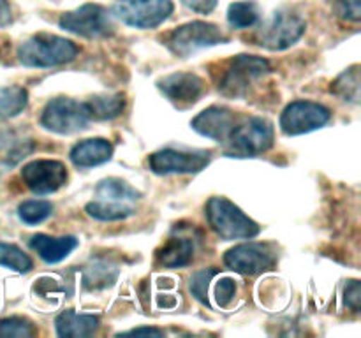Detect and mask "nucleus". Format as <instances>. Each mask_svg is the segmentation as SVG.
Wrapping results in <instances>:
<instances>
[{"label":"nucleus","mask_w":361,"mask_h":338,"mask_svg":"<svg viewBox=\"0 0 361 338\" xmlns=\"http://www.w3.org/2000/svg\"><path fill=\"white\" fill-rule=\"evenodd\" d=\"M78 51V46L69 39L41 32L21 42L18 58L27 67H55L73 62Z\"/></svg>","instance_id":"obj_1"},{"label":"nucleus","mask_w":361,"mask_h":338,"mask_svg":"<svg viewBox=\"0 0 361 338\" xmlns=\"http://www.w3.org/2000/svg\"><path fill=\"white\" fill-rule=\"evenodd\" d=\"M207 218L210 227L226 242L250 239L259 234V225L247 217L235 203L226 197H212L207 203Z\"/></svg>","instance_id":"obj_2"},{"label":"nucleus","mask_w":361,"mask_h":338,"mask_svg":"<svg viewBox=\"0 0 361 338\" xmlns=\"http://www.w3.org/2000/svg\"><path fill=\"white\" fill-rule=\"evenodd\" d=\"M274 123L261 116L245 120L240 125H235L228 141L226 154L229 157H256L270 150L274 144Z\"/></svg>","instance_id":"obj_3"},{"label":"nucleus","mask_w":361,"mask_h":338,"mask_svg":"<svg viewBox=\"0 0 361 338\" xmlns=\"http://www.w3.org/2000/svg\"><path fill=\"white\" fill-rule=\"evenodd\" d=\"M228 41V35L215 23L190 21V23L175 28L166 39V46H168L173 55L187 58V56L194 55L201 49L210 48V46L215 44H224Z\"/></svg>","instance_id":"obj_4"},{"label":"nucleus","mask_w":361,"mask_h":338,"mask_svg":"<svg viewBox=\"0 0 361 338\" xmlns=\"http://www.w3.org/2000/svg\"><path fill=\"white\" fill-rule=\"evenodd\" d=\"M270 73L268 60L254 55H238L226 63L219 80V90L228 97H243L249 87Z\"/></svg>","instance_id":"obj_5"},{"label":"nucleus","mask_w":361,"mask_h":338,"mask_svg":"<svg viewBox=\"0 0 361 338\" xmlns=\"http://www.w3.org/2000/svg\"><path fill=\"white\" fill-rule=\"evenodd\" d=\"M62 30L87 39L109 37L115 32V23L106 7L99 4H85L78 9L63 13L59 20Z\"/></svg>","instance_id":"obj_6"},{"label":"nucleus","mask_w":361,"mask_h":338,"mask_svg":"<svg viewBox=\"0 0 361 338\" xmlns=\"http://www.w3.org/2000/svg\"><path fill=\"white\" fill-rule=\"evenodd\" d=\"M88 123H90V115L87 104L69 97L51 99L44 106L41 115V125L49 132L62 134V136L80 132L87 129Z\"/></svg>","instance_id":"obj_7"},{"label":"nucleus","mask_w":361,"mask_h":338,"mask_svg":"<svg viewBox=\"0 0 361 338\" xmlns=\"http://www.w3.org/2000/svg\"><path fill=\"white\" fill-rule=\"evenodd\" d=\"M305 21L291 11H277L257 32V44L270 51H282L305 34Z\"/></svg>","instance_id":"obj_8"},{"label":"nucleus","mask_w":361,"mask_h":338,"mask_svg":"<svg viewBox=\"0 0 361 338\" xmlns=\"http://www.w3.org/2000/svg\"><path fill=\"white\" fill-rule=\"evenodd\" d=\"M173 13V0H116L113 14L134 28H155Z\"/></svg>","instance_id":"obj_9"},{"label":"nucleus","mask_w":361,"mask_h":338,"mask_svg":"<svg viewBox=\"0 0 361 338\" xmlns=\"http://www.w3.org/2000/svg\"><path fill=\"white\" fill-rule=\"evenodd\" d=\"M330 118L331 111L326 106L312 101H295L282 111L281 129L288 136H300L321 129Z\"/></svg>","instance_id":"obj_10"},{"label":"nucleus","mask_w":361,"mask_h":338,"mask_svg":"<svg viewBox=\"0 0 361 338\" xmlns=\"http://www.w3.org/2000/svg\"><path fill=\"white\" fill-rule=\"evenodd\" d=\"M277 256L267 243H242L233 246L224 256V264L229 270L247 277H256L271 270Z\"/></svg>","instance_id":"obj_11"},{"label":"nucleus","mask_w":361,"mask_h":338,"mask_svg":"<svg viewBox=\"0 0 361 338\" xmlns=\"http://www.w3.org/2000/svg\"><path fill=\"white\" fill-rule=\"evenodd\" d=\"M210 154L203 150L183 151L164 148L148 157V165L155 175H192L210 164Z\"/></svg>","instance_id":"obj_12"},{"label":"nucleus","mask_w":361,"mask_h":338,"mask_svg":"<svg viewBox=\"0 0 361 338\" xmlns=\"http://www.w3.org/2000/svg\"><path fill=\"white\" fill-rule=\"evenodd\" d=\"M21 180L25 185L39 196L53 194L62 189L67 182V168L60 161L37 158L21 169Z\"/></svg>","instance_id":"obj_13"},{"label":"nucleus","mask_w":361,"mask_h":338,"mask_svg":"<svg viewBox=\"0 0 361 338\" xmlns=\"http://www.w3.org/2000/svg\"><path fill=\"white\" fill-rule=\"evenodd\" d=\"M162 94L178 108L196 104L204 92V81L192 73H175L157 81Z\"/></svg>","instance_id":"obj_14"},{"label":"nucleus","mask_w":361,"mask_h":338,"mask_svg":"<svg viewBox=\"0 0 361 338\" xmlns=\"http://www.w3.org/2000/svg\"><path fill=\"white\" fill-rule=\"evenodd\" d=\"M235 113L229 108H224V106H212V108H207L190 122V127L197 134H201L204 137H210V139L217 141V143L228 139L231 130L235 129Z\"/></svg>","instance_id":"obj_15"},{"label":"nucleus","mask_w":361,"mask_h":338,"mask_svg":"<svg viewBox=\"0 0 361 338\" xmlns=\"http://www.w3.org/2000/svg\"><path fill=\"white\" fill-rule=\"evenodd\" d=\"M76 236H59L53 238L48 234H35L30 238V249L37 252L44 263L56 264L66 259L71 252L78 246Z\"/></svg>","instance_id":"obj_16"},{"label":"nucleus","mask_w":361,"mask_h":338,"mask_svg":"<svg viewBox=\"0 0 361 338\" xmlns=\"http://www.w3.org/2000/svg\"><path fill=\"white\" fill-rule=\"evenodd\" d=\"M113 155V144L102 137L94 139H85L81 143L74 144L69 157L76 168H94L108 162Z\"/></svg>","instance_id":"obj_17"},{"label":"nucleus","mask_w":361,"mask_h":338,"mask_svg":"<svg viewBox=\"0 0 361 338\" xmlns=\"http://www.w3.org/2000/svg\"><path fill=\"white\" fill-rule=\"evenodd\" d=\"M99 317L92 313H78L74 310H66L55 319V330L59 337L83 338L90 337L97 331Z\"/></svg>","instance_id":"obj_18"},{"label":"nucleus","mask_w":361,"mask_h":338,"mask_svg":"<svg viewBox=\"0 0 361 338\" xmlns=\"http://www.w3.org/2000/svg\"><path fill=\"white\" fill-rule=\"evenodd\" d=\"M140 197L141 194L134 187H130L129 183L120 178L102 180L97 185V189H95V199L104 201V203L129 204V206H134V203Z\"/></svg>","instance_id":"obj_19"},{"label":"nucleus","mask_w":361,"mask_h":338,"mask_svg":"<svg viewBox=\"0 0 361 338\" xmlns=\"http://www.w3.org/2000/svg\"><path fill=\"white\" fill-rule=\"evenodd\" d=\"M157 259L166 268L187 266L194 259V243L187 238H171L159 250Z\"/></svg>","instance_id":"obj_20"},{"label":"nucleus","mask_w":361,"mask_h":338,"mask_svg":"<svg viewBox=\"0 0 361 338\" xmlns=\"http://www.w3.org/2000/svg\"><path fill=\"white\" fill-rule=\"evenodd\" d=\"M85 104H87L90 120H113L122 115L126 108V99L120 94L94 95Z\"/></svg>","instance_id":"obj_21"},{"label":"nucleus","mask_w":361,"mask_h":338,"mask_svg":"<svg viewBox=\"0 0 361 338\" xmlns=\"http://www.w3.org/2000/svg\"><path fill=\"white\" fill-rule=\"evenodd\" d=\"M85 211H87L92 218H95V220L116 222L133 217V215L136 213V208L129 206V204H113L94 199L85 206Z\"/></svg>","instance_id":"obj_22"},{"label":"nucleus","mask_w":361,"mask_h":338,"mask_svg":"<svg viewBox=\"0 0 361 338\" xmlns=\"http://www.w3.org/2000/svg\"><path fill=\"white\" fill-rule=\"evenodd\" d=\"M331 92L344 101L358 104L360 102V67L353 65L331 83Z\"/></svg>","instance_id":"obj_23"},{"label":"nucleus","mask_w":361,"mask_h":338,"mask_svg":"<svg viewBox=\"0 0 361 338\" xmlns=\"http://www.w3.org/2000/svg\"><path fill=\"white\" fill-rule=\"evenodd\" d=\"M259 6L252 0H242L229 6L228 21L233 28H250L259 21Z\"/></svg>","instance_id":"obj_24"},{"label":"nucleus","mask_w":361,"mask_h":338,"mask_svg":"<svg viewBox=\"0 0 361 338\" xmlns=\"http://www.w3.org/2000/svg\"><path fill=\"white\" fill-rule=\"evenodd\" d=\"M28 104V92L23 87L0 88V116L13 118L18 116Z\"/></svg>","instance_id":"obj_25"},{"label":"nucleus","mask_w":361,"mask_h":338,"mask_svg":"<svg viewBox=\"0 0 361 338\" xmlns=\"http://www.w3.org/2000/svg\"><path fill=\"white\" fill-rule=\"evenodd\" d=\"M116 268L109 266L106 263H95L94 266L87 268L83 275V285L88 291H97V289H104L113 285L116 280Z\"/></svg>","instance_id":"obj_26"},{"label":"nucleus","mask_w":361,"mask_h":338,"mask_svg":"<svg viewBox=\"0 0 361 338\" xmlns=\"http://www.w3.org/2000/svg\"><path fill=\"white\" fill-rule=\"evenodd\" d=\"M53 204L49 201L30 199L18 206V217L27 225H37L51 217Z\"/></svg>","instance_id":"obj_27"},{"label":"nucleus","mask_w":361,"mask_h":338,"mask_svg":"<svg viewBox=\"0 0 361 338\" xmlns=\"http://www.w3.org/2000/svg\"><path fill=\"white\" fill-rule=\"evenodd\" d=\"M0 266H6L18 273H27L32 270V259L20 246L0 242Z\"/></svg>","instance_id":"obj_28"},{"label":"nucleus","mask_w":361,"mask_h":338,"mask_svg":"<svg viewBox=\"0 0 361 338\" xmlns=\"http://www.w3.org/2000/svg\"><path fill=\"white\" fill-rule=\"evenodd\" d=\"M35 334L34 324L25 317H7L0 320V337L4 338H30Z\"/></svg>","instance_id":"obj_29"},{"label":"nucleus","mask_w":361,"mask_h":338,"mask_svg":"<svg viewBox=\"0 0 361 338\" xmlns=\"http://www.w3.org/2000/svg\"><path fill=\"white\" fill-rule=\"evenodd\" d=\"M215 275H217L215 268H207V270L194 273L190 278V292H192L194 298L200 299L204 305H208V287H210V280Z\"/></svg>","instance_id":"obj_30"},{"label":"nucleus","mask_w":361,"mask_h":338,"mask_svg":"<svg viewBox=\"0 0 361 338\" xmlns=\"http://www.w3.org/2000/svg\"><path fill=\"white\" fill-rule=\"evenodd\" d=\"M236 294V282L231 277H221L214 287V298L219 306H228Z\"/></svg>","instance_id":"obj_31"},{"label":"nucleus","mask_w":361,"mask_h":338,"mask_svg":"<svg viewBox=\"0 0 361 338\" xmlns=\"http://www.w3.org/2000/svg\"><path fill=\"white\" fill-rule=\"evenodd\" d=\"M337 16L345 21L361 20V2L360 0H335Z\"/></svg>","instance_id":"obj_32"},{"label":"nucleus","mask_w":361,"mask_h":338,"mask_svg":"<svg viewBox=\"0 0 361 338\" xmlns=\"http://www.w3.org/2000/svg\"><path fill=\"white\" fill-rule=\"evenodd\" d=\"M361 292H360V282L358 280H349L345 285V303H348L349 308H353L355 312L360 310V301H361Z\"/></svg>","instance_id":"obj_33"},{"label":"nucleus","mask_w":361,"mask_h":338,"mask_svg":"<svg viewBox=\"0 0 361 338\" xmlns=\"http://www.w3.org/2000/svg\"><path fill=\"white\" fill-rule=\"evenodd\" d=\"M189 9L196 11V13L208 14L215 9L217 6V0H182Z\"/></svg>","instance_id":"obj_34"},{"label":"nucleus","mask_w":361,"mask_h":338,"mask_svg":"<svg viewBox=\"0 0 361 338\" xmlns=\"http://www.w3.org/2000/svg\"><path fill=\"white\" fill-rule=\"evenodd\" d=\"M32 150H34V144H32V143L18 144L16 150L11 151V155H9V157H7V161H9V158H11V162H18V161H20V158L27 157V155L30 154Z\"/></svg>","instance_id":"obj_35"},{"label":"nucleus","mask_w":361,"mask_h":338,"mask_svg":"<svg viewBox=\"0 0 361 338\" xmlns=\"http://www.w3.org/2000/svg\"><path fill=\"white\" fill-rule=\"evenodd\" d=\"M13 20V14H11V6L7 0H0V27H6Z\"/></svg>","instance_id":"obj_36"},{"label":"nucleus","mask_w":361,"mask_h":338,"mask_svg":"<svg viewBox=\"0 0 361 338\" xmlns=\"http://www.w3.org/2000/svg\"><path fill=\"white\" fill-rule=\"evenodd\" d=\"M123 334H155V337H162V331L157 330V327H134V330L127 331Z\"/></svg>","instance_id":"obj_37"}]
</instances>
